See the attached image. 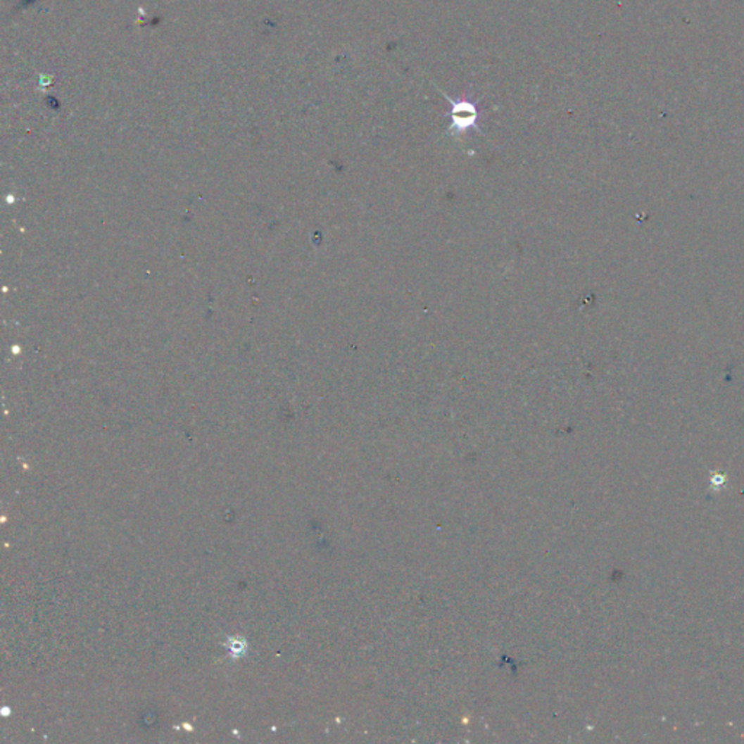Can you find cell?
<instances>
[{
    "label": "cell",
    "instance_id": "cell-1",
    "mask_svg": "<svg viewBox=\"0 0 744 744\" xmlns=\"http://www.w3.org/2000/svg\"><path fill=\"white\" fill-rule=\"evenodd\" d=\"M443 96L450 103L449 109V132L454 135L465 134L469 130H479V109L476 103L469 101H453L445 94Z\"/></svg>",
    "mask_w": 744,
    "mask_h": 744
}]
</instances>
